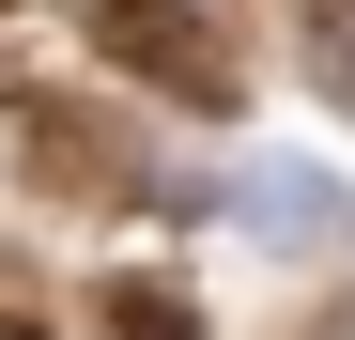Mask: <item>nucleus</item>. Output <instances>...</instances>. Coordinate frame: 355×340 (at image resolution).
Here are the masks:
<instances>
[{
	"instance_id": "nucleus-4",
	"label": "nucleus",
	"mask_w": 355,
	"mask_h": 340,
	"mask_svg": "<svg viewBox=\"0 0 355 340\" xmlns=\"http://www.w3.org/2000/svg\"><path fill=\"white\" fill-rule=\"evenodd\" d=\"M108 340H201V309L170 294V278H124V294H108Z\"/></svg>"
},
{
	"instance_id": "nucleus-5",
	"label": "nucleus",
	"mask_w": 355,
	"mask_h": 340,
	"mask_svg": "<svg viewBox=\"0 0 355 340\" xmlns=\"http://www.w3.org/2000/svg\"><path fill=\"white\" fill-rule=\"evenodd\" d=\"M0 340H46V325H0Z\"/></svg>"
},
{
	"instance_id": "nucleus-2",
	"label": "nucleus",
	"mask_w": 355,
	"mask_h": 340,
	"mask_svg": "<svg viewBox=\"0 0 355 340\" xmlns=\"http://www.w3.org/2000/svg\"><path fill=\"white\" fill-rule=\"evenodd\" d=\"M232 216H248L263 248H340V232H355V201L324 186V170H248V186H232Z\"/></svg>"
},
{
	"instance_id": "nucleus-1",
	"label": "nucleus",
	"mask_w": 355,
	"mask_h": 340,
	"mask_svg": "<svg viewBox=\"0 0 355 340\" xmlns=\"http://www.w3.org/2000/svg\"><path fill=\"white\" fill-rule=\"evenodd\" d=\"M93 31H108V62H139L155 93H186V108L232 93V46L201 31V0H93Z\"/></svg>"
},
{
	"instance_id": "nucleus-3",
	"label": "nucleus",
	"mask_w": 355,
	"mask_h": 340,
	"mask_svg": "<svg viewBox=\"0 0 355 340\" xmlns=\"http://www.w3.org/2000/svg\"><path fill=\"white\" fill-rule=\"evenodd\" d=\"M293 62L324 78V108H355V0H309V31H293Z\"/></svg>"
}]
</instances>
